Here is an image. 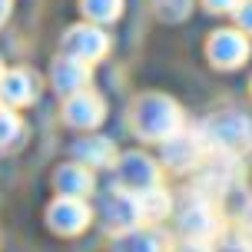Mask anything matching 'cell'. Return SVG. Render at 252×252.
Segmentation results:
<instances>
[{
  "mask_svg": "<svg viewBox=\"0 0 252 252\" xmlns=\"http://www.w3.org/2000/svg\"><path fill=\"white\" fill-rule=\"evenodd\" d=\"M129 116H133L136 136H143V139H169L173 133L183 129V113H179V106L169 100V96H159V93L139 96Z\"/></svg>",
  "mask_w": 252,
  "mask_h": 252,
  "instance_id": "1",
  "label": "cell"
},
{
  "mask_svg": "<svg viewBox=\"0 0 252 252\" xmlns=\"http://www.w3.org/2000/svg\"><path fill=\"white\" fill-rule=\"evenodd\" d=\"M202 143L216 146L219 153H236L246 150L252 143V123L242 113H219L213 120H206L202 126Z\"/></svg>",
  "mask_w": 252,
  "mask_h": 252,
  "instance_id": "2",
  "label": "cell"
},
{
  "mask_svg": "<svg viewBox=\"0 0 252 252\" xmlns=\"http://www.w3.org/2000/svg\"><path fill=\"white\" fill-rule=\"evenodd\" d=\"M106 50H110V40H106V33L96 24L70 27L66 37H63V53L76 57V60H83V63H93V60H100V57H106Z\"/></svg>",
  "mask_w": 252,
  "mask_h": 252,
  "instance_id": "3",
  "label": "cell"
},
{
  "mask_svg": "<svg viewBox=\"0 0 252 252\" xmlns=\"http://www.w3.org/2000/svg\"><path fill=\"white\" fill-rule=\"evenodd\" d=\"M116 173H120V183L126 186V192H143L150 186H159V169L146 153H126L116 163Z\"/></svg>",
  "mask_w": 252,
  "mask_h": 252,
  "instance_id": "4",
  "label": "cell"
},
{
  "mask_svg": "<svg viewBox=\"0 0 252 252\" xmlns=\"http://www.w3.org/2000/svg\"><path fill=\"white\" fill-rule=\"evenodd\" d=\"M103 113H106V106L96 93H90V90H76L66 96V106H63V120L70 126H80V129H93V126L103 123Z\"/></svg>",
  "mask_w": 252,
  "mask_h": 252,
  "instance_id": "5",
  "label": "cell"
},
{
  "mask_svg": "<svg viewBox=\"0 0 252 252\" xmlns=\"http://www.w3.org/2000/svg\"><path fill=\"white\" fill-rule=\"evenodd\" d=\"M202 156V136H192V133H173L169 139H163V163L169 169H192Z\"/></svg>",
  "mask_w": 252,
  "mask_h": 252,
  "instance_id": "6",
  "label": "cell"
},
{
  "mask_svg": "<svg viewBox=\"0 0 252 252\" xmlns=\"http://www.w3.org/2000/svg\"><path fill=\"white\" fill-rule=\"evenodd\" d=\"M90 222V206L80 196H60L50 206V226L57 232H80Z\"/></svg>",
  "mask_w": 252,
  "mask_h": 252,
  "instance_id": "7",
  "label": "cell"
},
{
  "mask_svg": "<svg viewBox=\"0 0 252 252\" xmlns=\"http://www.w3.org/2000/svg\"><path fill=\"white\" fill-rule=\"evenodd\" d=\"M179 226H183V232H186L192 242H206L209 236L216 232V216H213V206L206 199H196L186 202V209L179 213Z\"/></svg>",
  "mask_w": 252,
  "mask_h": 252,
  "instance_id": "8",
  "label": "cell"
},
{
  "mask_svg": "<svg viewBox=\"0 0 252 252\" xmlns=\"http://www.w3.org/2000/svg\"><path fill=\"white\" fill-rule=\"evenodd\" d=\"M50 76H53V87H57V93L70 96V93H76V90L87 87V80H90V63H83V60H76V57H66V53H63L60 60L53 63Z\"/></svg>",
  "mask_w": 252,
  "mask_h": 252,
  "instance_id": "9",
  "label": "cell"
},
{
  "mask_svg": "<svg viewBox=\"0 0 252 252\" xmlns=\"http://www.w3.org/2000/svg\"><path fill=\"white\" fill-rule=\"evenodd\" d=\"M37 96V76L30 70H7L0 73V100L7 106H24Z\"/></svg>",
  "mask_w": 252,
  "mask_h": 252,
  "instance_id": "10",
  "label": "cell"
},
{
  "mask_svg": "<svg viewBox=\"0 0 252 252\" xmlns=\"http://www.w3.org/2000/svg\"><path fill=\"white\" fill-rule=\"evenodd\" d=\"M246 53H249V43L239 30H219L209 40V57L219 66H236V63L246 60Z\"/></svg>",
  "mask_w": 252,
  "mask_h": 252,
  "instance_id": "11",
  "label": "cell"
},
{
  "mask_svg": "<svg viewBox=\"0 0 252 252\" xmlns=\"http://www.w3.org/2000/svg\"><path fill=\"white\" fill-rule=\"evenodd\" d=\"M57 189L63 196H87L93 189V173H90L83 163H70V166H60L57 169Z\"/></svg>",
  "mask_w": 252,
  "mask_h": 252,
  "instance_id": "12",
  "label": "cell"
},
{
  "mask_svg": "<svg viewBox=\"0 0 252 252\" xmlns=\"http://www.w3.org/2000/svg\"><path fill=\"white\" fill-rule=\"evenodd\" d=\"M73 156L80 159V163H90V166H106V163H113V143L110 139H103V136H87V139H80L73 146Z\"/></svg>",
  "mask_w": 252,
  "mask_h": 252,
  "instance_id": "13",
  "label": "cell"
},
{
  "mask_svg": "<svg viewBox=\"0 0 252 252\" xmlns=\"http://www.w3.org/2000/svg\"><path fill=\"white\" fill-rule=\"evenodd\" d=\"M139 206V219H159V216L169 213V192L159 186H150L143 192H133Z\"/></svg>",
  "mask_w": 252,
  "mask_h": 252,
  "instance_id": "14",
  "label": "cell"
},
{
  "mask_svg": "<svg viewBox=\"0 0 252 252\" xmlns=\"http://www.w3.org/2000/svg\"><path fill=\"white\" fill-rule=\"evenodd\" d=\"M90 24H113L123 13V0H80Z\"/></svg>",
  "mask_w": 252,
  "mask_h": 252,
  "instance_id": "15",
  "label": "cell"
},
{
  "mask_svg": "<svg viewBox=\"0 0 252 252\" xmlns=\"http://www.w3.org/2000/svg\"><path fill=\"white\" fill-rule=\"evenodd\" d=\"M24 133V123H20V116L13 113L10 106H3L0 110V146H10L13 139Z\"/></svg>",
  "mask_w": 252,
  "mask_h": 252,
  "instance_id": "16",
  "label": "cell"
},
{
  "mask_svg": "<svg viewBox=\"0 0 252 252\" xmlns=\"http://www.w3.org/2000/svg\"><path fill=\"white\" fill-rule=\"evenodd\" d=\"M156 13L169 24H176V20L189 17V0H156Z\"/></svg>",
  "mask_w": 252,
  "mask_h": 252,
  "instance_id": "17",
  "label": "cell"
},
{
  "mask_svg": "<svg viewBox=\"0 0 252 252\" xmlns=\"http://www.w3.org/2000/svg\"><path fill=\"white\" fill-rule=\"evenodd\" d=\"M236 20H239L242 30H249V33H252V0H246V3L236 7Z\"/></svg>",
  "mask_w": 252,
  "mask_h": 252,
  "instance_id": "18",
  "label": "cell"
},
{
  "mask_svg": "<svg viewBox=\"0 0 252 252\" xmlns=\"http://www.w3.org/2000/svg\"><path fill=\"white\" fill-rule=\"evenodd\" d=\"M206 7H209V10H236L239 0H206Z\"/></svg>",
  "mask_w": 252,
  "mask_h": 252,
  "instance_id": "19",
  "label": "cell"
},
{
  "mask_svg": "<svg viewBox=\"0 0 252 252\" xmlns=\"http://www.w3.org/2000/svg\"><path fill=\"white\" fill-rule=\"evenodd\" d=\"M246 236H249V246H252V206H249V213H246Z\"/></svg>",
  "mask_w": 252,
  "mask_h": 252,
  "instance_id": "20",
  "label": "cell"
},
{
  "mask_svg": "<svg viewBox=\"0 0 252 252\" xmlns=\"http://www.w3.org/2000/svg\"><path fill=\"white\" fill-rule=\"evenodd\" d=\"M7 13H10V0H0V24L7 20Z\"/></svg>",
  "mask_w": 252,
  "mask_h": 252,
  "instance_id": "21",
  "label": "cell"
},
{
  "mask_svg": "<svg viewBox=\"0 0 252 252\" xmlns=\"http://www.w3.org/2000/svg\"><path fill=\"white\" fill-rule=\"evenodd\" d=\"M0 73H3V63H0Z\"/></svg>",
  "mask_w": 252,
  "mask_h": 252,
  "instance_id": "22",
  "label": "cell"
}]
</instances>
